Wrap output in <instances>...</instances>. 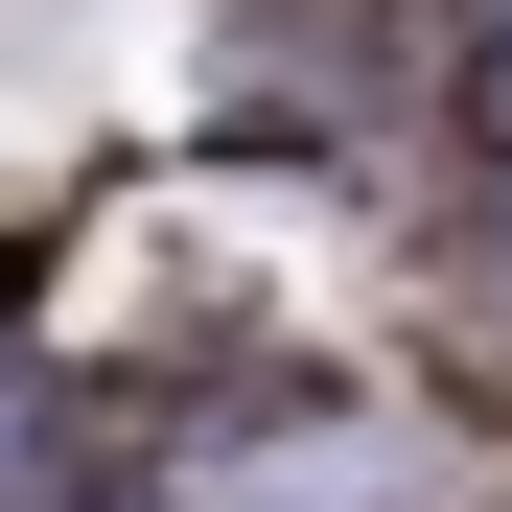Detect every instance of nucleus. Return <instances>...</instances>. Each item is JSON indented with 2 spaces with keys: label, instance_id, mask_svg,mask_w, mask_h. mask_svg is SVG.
Masks as SVG:
<instances>
[{
  "label": "nucleus",
  "instance_id": "f257e3e1",
  "mask_svg": "<svg viewBox=\"0 0 512 512\" xmlns=\"http://www.w3.org/2000/svg\"><path fill=\"white\" fill-rule=\"evenodd\" d=\"M466 140L512 163V0H489V24H466Z\"/></svg>",
  "mask_w": 512,
  "mask_h": 512
}]
</instances>
